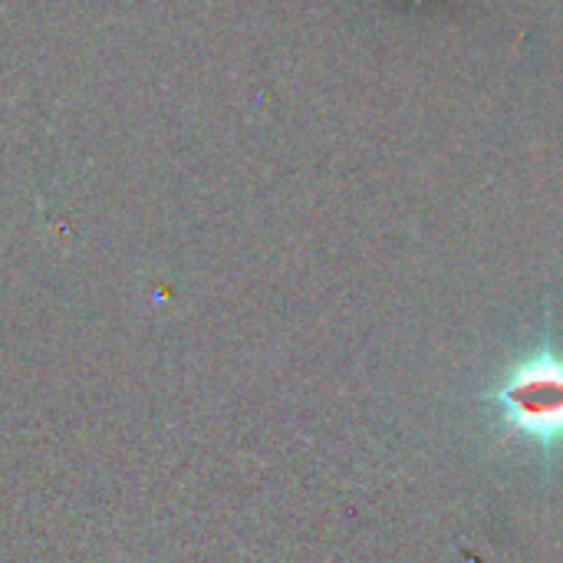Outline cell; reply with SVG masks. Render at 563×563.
<instances>
[{
    "label": "cell",
    "mask_w": 563,
    "mask_h": 563,
    "mask_svg": "<svg viewBox=\"0 0 563 563\" xmlns=\"http://www.w3.org/2000/svg\"><path fill=\"white\" fill-rule=\"evenodd\" d=\"M492 399L518 435L541 445L563 442V356L551 346L521 360Z\"/></svg>",
    "instance_id": "obj_1"
}]
</instances>
